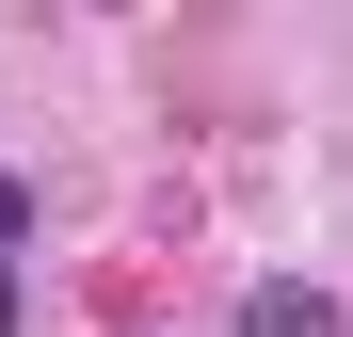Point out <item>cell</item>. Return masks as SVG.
Listing matches in <instances>:
<instances>
[{
	"mask_svg": "<svg viewBox=\"0 0 353 337\" xmlns=\"http://www.w3.org/2000/svg\"><path fill=\"white\" fill-rule=\"evenodd\" d=\"M241 337H337V289H305V273H257V289H241Z\"/></svg>",
	"mask_w": 353,
	"mask_h": 337,
	"instance_id": "6da1fadb",
	"label": "cell"
},
{
	"mask_svg": "<svg viewBox=\"0 0 353 337\" xmlns=\"http://www.w3.org/2000/svg\"><path fill=\"white\" fill-rule=\"evenodd\" d=\"M0 337H17V257H0Z\"/></svg>",
	"mask_w": 353,
	"mask_h": 337,
	"instance_id": "7a4b0ae2",
	"label": "cell"
}]
</instances>
